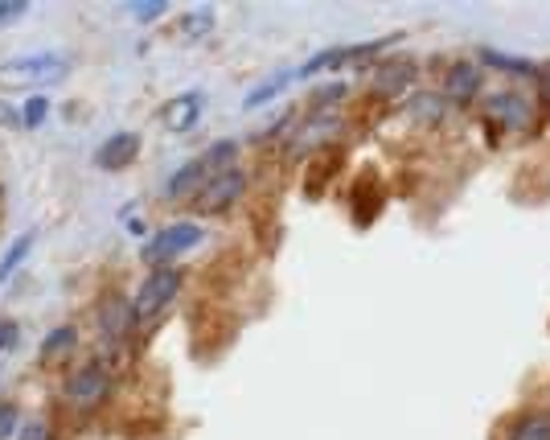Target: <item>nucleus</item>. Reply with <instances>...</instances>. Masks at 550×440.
Here are the masks:
<instances>
[{
    "label": "nucleus",
    "mask_w": 550,
    "mask_h": 440,
    "mask_svg": "<svg viewBox=\"0 0 550 440\" xmlns=\"http://www.w3.org/2000/svg\"><path fill=\"white\" fill-rule=\"evenodd\" d=\"M49 116V95H30L25 99V108H21V128H41Z\"/></svg>",
    "instance_id": "obj_17"
},
{
    "label": "nucleus",
    "mask_w": 550,
    "mask_h": 440,
    "mask_svg": "<svg viewBox=\"0 0 550 440\" xmlns=\"http://www.w3.org/2000/svg\"><path fill=\"white\" fill-rule=\"evenodd\" d=\"M164 9H169V4H164V0H148V4H135V17H140V21H156V17H161V13Z\"/></svg>",
    "instance_id": "obj_25"
},
{
    "label": "nucleus",
    "mask_w": 550,
    "mask_h": 440,
    "mask_svg": "<svg viewBox=\"0 0 550 440\" xmlns=\"http://www.w3.org/2000/svg\"><path fill=\"white\" fill-rule=\"evenodd\" d=\"M132 325H135L132 301H127V296H119V293L103 296V304H99V333H103V342H111V346L124 342Z\"/></svg>",
    "instance_id": "obj_6"
},
{
    "label": "nucleus",
    "mask_w": 550,
    "mask_h": 440,
    "mask_svg": "<svg viewBox=\"0 0 550 440\" xmlns=\"http://www.w3.org/2000/svg\"><path fill=\"white\" fill-rule=\"evenodd\" d=\"M25 9H30V0H0V25L25 17Z\"/></svg>",
    "instance_id": "obj_24"
},
{
    "label": "nucleus",
    "mask_w": 550,
    "mask_h": 440,
    "mask_svg": "<svg viewBox=\"0 0 550 440\" xmlns=\"http://www.w3.org/2000/svg\"><path fill=\"white\" fill-rule=\"evenodd\" d=\"M107 395H111V371L103 362H83L62 379V400L74 411H95L99 403H107Z\"/></svg>",
    "instance_id": "obj_1"
},
{
    "label": "nucleus",
    "mask_w": 550,
    "mask_h": 440,
    "mask_svg": "<svg viewBox=\"0 0 550 440\" xmlns=\"http://www.w3.org/2000/svg\"><path fill=\"white\" fill-rule=\"evenodd\" d=\"M194 119H197V95H181L173 103V111H169V124H173L177 132H185Z\"/></svg>",
    "instance_id": "obj_19"
},
{
    "label": "nucleus",
    "mask_w": 550,
    "mask_h": 440,
    "mask_svg": "<svg viewBox=\"0 0 550 440\" xmlns=\"http://www.w3.org/2000/svg\"><path fill=\"white\" fill-rule=\"evenodd\" d=\"M292 83H296V70H284V75H275V79H267V83H259V87L251 91V95L242 99V108H263L271 95H280V91H288Z\"/></svg>",
    "instance_id": "obj_13"
},
{
    "label": "nucleus",
    "mask_w": 550,
    "mask_h": 440,
    "mask_svg": "<svg viewBox=\"0 0 550 440\" xmlns=\"http://www.w3.org/2000/svg\"><path fill=\"white\" fill-rule=\"evenodd\" d=\"M197 243H202V226L197 223H173V226H164V231H156V235L140 247V255H144V264L164 268Z\"/></svg>",
    "instance_id": "obj_4"
},
{
    "label": "nucleus",
    "mask_w": 550,
    "mask_h": 440,
    "mask_svg": "<svg viewBox=\"0 0 550 440\" xmlns=\"http://www.w3.org/2000/svg\"><path fill=\"white\" fill-rule=\"evenodd\" d=\"M476 91H481V66L460 62V66L448 70V79H444V99L448 103H468Z\"/></svg>",
    "instance_id": "obj_8"
},
{
    "label": "nucleus",
    "mask_w": 550,
    "mask_h": 440,
    "mask_svg": "<svg viewBox=\"0 0 550 440\" xmlns=\"http://www.w3.org/2000/svg\"><path fill=\"white\" fill-rule=\"evenodd\" d=\"M13 432H21V408L13 400L0 403V440H9Z\"/></svg>",
    "instance_id": "obj_21"
},
{
    "label": "nucleus",
    "mask_w": 550,
    "mask_h": 440,
    "mask_svg": "<svg viewBox=\"0 0 550 440\" xmlns=\"http://www.w3.org/2000/svg\"><path fill=\"white\" fill-rule=\"evenodd\" d=\"M33 239H38V235H33V231H25V235H17V243L4 251V260H0V284L9 280V276L17 272L21 264H25V255L33 251Z\"/></svg>",
    "instance_id": "obj_14"
},
{
    "label": "nucleus",
    "mask_w": 550,
    "mask_h": 440,
    "mask_svg": "<svg viewBox=\"0 0 550 440\" xmlns=\"http://www.w3.org/2000/svg\"><path fill=\"white\" fill-rule=\"evenodd\" d=\"M534 79H538V99L550 108V62L546 66H534Z\"/></svg>",
    "instance_id": "obj_26"
},
{
    "label": "nucleus",
    "mask_w": 550,
    "mask_h": 440,
    "mask_svg": "<svg viewBox=\"0 0 550 440\" xmlns=\"http://www.w3.org/2000/svg\"><path fill=\"white\" fill-rule=\"evenodd\" d=\"M489 116H497L505 128H526L530 124V103H526L521 95H493Z\"/></svg>",
    "instance_id": "obj_9"
},
{
    "label": "nucleus",
    "mask_w": 550,
    "mask_h": 440,
    "mask_svg": "<svg viewBox=\"0 0 550 440\" xmlns=\"http://www.w3.org/2000/svg\"><path fill=\"white\" fill-rule=\"evenodd\" d=\"M17 342V321H0V350H9Z\"/></svg>",
    "instance_id": "obj_27"
},
{
    "label": "nucleus",
    "mask_w": 550,
    "mask_h": 440,
    "mask_svg": "<svg viewBox=\"0 0 550 440\" xmlns=\"http://www.w3.org/2000/svg\"><path fill=\"white\" fill-rule=\"evenodd\" d=\"M202 186H205V165H202V161H189L181 173L169 177L164 194H169V198H189V194H194L197 198V189H202Z\"/></svg>",
    "instance_id": "obj_11"
},
{
    "label": "nucleus",
    "mask_w": 550,
    "mask_h": 440,
    "mask_svg": "<svg viewBox=\"0 0 550 440\" xmlns=\"http://www.w3.org/2000/svg\"><path fill=\"white\" fill-rule=\"evenodd\" d=\"M70 62L62 54H30V58H17L4 66V79L9 83H54L66 75Z\"/></svg>",
    "instance_id": "obj_5"
},
{
    "label": "nucleus",
    "mask_w": 550,
    "mask_h": 440,
    "mask_svg": "<svg viewBox=\"0 0 550 440\" xmlns=\"http://www.w3.org/2000/svg\"><path fill=\"white\" fill-rule=\"evenodd\" d=\"M444 103H448L444 95H415L406 103V111L419 119H444Z\"/></svg>",
    "instance_id": "obj_18"
},
{
    "label": "nucleus",
    "mask_w": 550,
    "mask_h": 440,
    "mask_svg": "<svg viewBox=\"0 0 550 440\" xmlns=\"http://www.w3.org/2000/svg\"><path fill=\"white\" fill-rule=\"evenodd\" d=\"M411 79H415V66H411V62H387V66L374 70L370 91H378V95H395V91H403Z\"/></svg>",
    "instance_id": "obj_10"
},
{
    "label": "nucleus",
    "mask_w": 550,
    "mask_h": 440,
    "mask_svg": "<svg viewBox=\"0 0 550 440\" xmlns=\"http://www.w3.org/2000/svg\"><path fill=\"white\" fill-rule=\"evenodd\" d=\"M17 440H54V428L46 420H30V424H21Z\"/></svg>",
    "instance_id": "obj_22"
},
{
    "label": "nucleus",
    "mask_w": 550,
    "mask_h": 440,
    "mask_svg": "<svg viewBox=\"0 0 550 440\" xmlns=\"http://www.w3.org/2000/svg\"><path fill=\"white\" fill-rule=\"evenodd\" d=\"M489 66H502V70H510V75H534V62H526V58H513V54H497V49H485L481 54Z\"/></svg>",
    "instance_id": "obj_20"
},
{
    "label": "nucleus",
    "mask_w": 550,
    "mask_h": 440,
    "mask_svg": "<svg viewBox=\"0 0 550 440\" xmlns=\"http://www.w3.org/2000/svg\"><path fill=\"white\" fill-rule=\"evenodd\" d=\"M510 440H550V416H521L510 428Z\"/></svg>",
    "instance_id": "obj_16"
},
{
    "label": "nucleus",
    "mask_w": 550,
    "mask_h": 440,
    "mask_svg": "<svg viewBox=\"0 0 550 440\" xmlns=\"http://www.w3.org/2000/svg\"><path fill=\"white\" fill-rule=\"evenodd\" d=\"M242 189H247V173H242L239 165L214 169V173H205V186L197 189L194 206L202 215H223V210H231L242 198Z\"/></svg>",
    "instance_id": "obj_3"
},
{
    "label": "nucleus",
    "mask_w": 550,
    "mask_h": 440,
    "mask_svg": "<svg viewBox=\"0 0 550 440\" xmlns=\"http://www.w3.org/2000/svg\"><path fill=\"white\" fill-rule=\"evenodd\" d=\"M214 30V13L210 9H197V13H185L181 21H177V33H181L185 41H197L205 38V33Z\"/></svg>",
    "instance_id": "obj_15"
},
{
    "label": "nucleus",
    "mask_w": 550,
    "mask_h": 440,
    "mask_svg": "<svg viewBox=\"0 0 550 440\" xmlns=\"http://www.w3.org/2000/svg\"><path fill=\"white\" fill-rule=\"evenodd\" d=\"M333 99H345V83H328V87H320L317 95H312V108H328Z\"/></svg>",
    "instance_id": "obj_23"
},
{
    "label": "nucleus",
    "mask_w": 550,
    "mask_h": 440,
    "mask_svg": "<svg viewBox=\"0 0 550 440\" xmlns=\"http://www.w3.org/2000/svg\"><path fill=\"white\" fill-rule=\"evenodd\" d=\"M140 153V136L135 132H116L111 140H103V148L95 153V165L107 169V173H116V169H127Z\"/></svg>",
    "instance_id": "obj_7"
},
{
    "label": "nucleus",
    "mask_w": 550,
    "mask_h": 440,
    "mask_svg": "<svg viewBox=\"0 0 550 440\" xmlns=\"http://www.w3.org/2000/svg\"><path fill=\"white\" fill-rule=\"evenodd\" d=\"M177 293H181V268H153V272L140 280V288H135L132 296V309H135V321H153L156 313H161L169 301H177Z\"/></svg>",
    "instance_id": "obj_2"
},
{
    "label": "nucleus",
    "mask_w": 550,
    "mask_h": 440,
    "mask_svg": "<svg viewBox=\"0 0 550 440\" xmlns=\"http://www.w3.org/2000/svg\"><path fill=\"white\" fill-rule=\"evenodd\" d=\"M74 346H78V330H74V325H58V330H54L46 342H41V362L62 358V354L74 350Z\"/></svg>",
    "instance_id": "obj_12"
}]
</instances>
